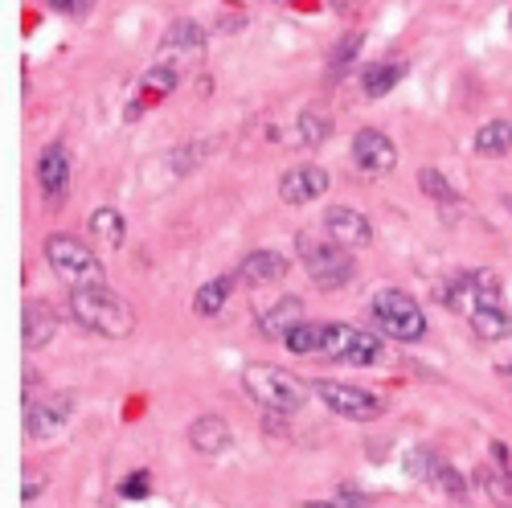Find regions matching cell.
<instances>
[{
  "instance_id": "obj_28",
  "label": "cell",
  "mask_w": 512,
  "mask_h": 508,
  "mask_svg": "<svg viewBox=\"0 0 512 508\" xmlns=\"http://www.w3.org/2000/svg\"><path fill=\"white\" fill-rule=\"evenodd\" d=\"M361 41H365L361 33H349V37L332 50V74H345V70L353 66V58H357V50H361Z\"/></svg>"
},
{
  "instance_id": "obj_23",
  "label": "cell",
  "mask_w": 512,
  "mask_h": 508,
  "mask_svg": "<svg viewBox=\"0 0 512 508\" xmlns=\"http://www.w3.org/2000/svg\"><path fill=\"white\" fill-rule=\"evenodd\" d=\"M87 230H91V238H99L107 250H119L123 238H127V222H123V214H119L115 205H99V209H91Z\"/></svg>"
},
{
  "instance_id": "obj_19",
  "label": "cell",
  "mask_w": 512,
  "mask_h": 508,
  "mask_svg": "<svg viewBox=\"0 0 512 508\" xmlns=\"http://www.w3.org/2000/svg\"><path fill=\"white\" fill-rule=\"evenodd\" d=\"M467 324H472V332L480 336V341H508L512 336V312L504 308V300H488L480 308H472V316H467Z\"/></svg>"
},
{
  "instance_id": "obj_33",
  "label": "cell",
  "mask_w": 512,
  "mask_h": 508,
  "mask_svg": "<svg viewBox=\"0 0 512 508\" xmlns=\"http://www.w3.org/2000/svg\"><path fill=\"white\" fill-rule=\"evenodd\" d=\"M304 508H349V504H340V500H308Z\"/></svg>"
},
{
  "instance_id": "obj_32",
  "label": "cell",
  "mask_w": 512,
  "mask_h": 508,
  "mask_svg": "<svg viewBox=\"0 0 512 508\" xmlns=\"http://www.w3.org/2000/svg\"><path fill=\"white\" fill-rule=\"evenodd\" d=\"M488 459H492V463H500V468H512L508 443H500V439H492V443H488Z\"/></svg>"
},
{
  "instance_id": "obj_10",
  "label": "cell",
  "mask_w": 512,
  "mask_h": 508,
  "mask_svg": "<svg viewBox=\"0 0 512 508\" xmlns=\"http://www.w3.org/2000/svg\"><path fill=\"white\" fill-rule=\"evenodd\" d=\"M353 164L369 177H381V173H394L398 168V148L386 132H377V127H361L353 136Z\"/></svg>"
},
{
  "instance_id": "obj_16",
  "label": "cell",
  "mask_w": 512,
  "mask_h": 508,
  "mask_svg": "<svg viewBox=\"0 0 512 508\" xmlns=\"http://www.w3.org/2000/svg\"><path fill=\"white\" fill-rule=\"evenodd\" d=\"M185 439H189V447L197 455H226L234 447V431H230V422L222 414H197L189 422Z\"/></svg>"
},
{
  "instance_id": "obj_3",
  "label": "cell",
  "mask_w": 512,
  "mask_h": 508,
  "mask_svg": "<svg viewBox=\"0 0 512 508\" xmlns=\"http://www.w3.org/2000/svg\"><path fill=\"white\" fill-rule=\"evenodd\" d=\"M242 390L250 394V402H259L267 414H279V418H291L308 406V381L295 377L291 369L283 365H271V361H250L242 365Z\"/></svg>"
},
{
  "instance_id": "obj_24",
  "label": "cell",
  "mask_w": 512,
  "mask_h": 508,
  "mask_svg": "<svg viewBox=\"0 0 512 508\" xmlns=\"http://www.w3.org/2000/svg\"><path fill=\"white\" fill-rule=\"evenodd\" d=\"M476 484L488 492L492 504L500 508H512V468H500V463H484V468H476Z\"/></svg>"
},
{
  "instance_id": "obj_18",
  "label": "cell",
  "mask_w": 512,
  "mask_h": 508,
  "mask_svg": "<svg viewBox=\"0 0 512 508\" xmlns=\"http://www.w3.org/2000/svg\"><path fill=\"white\" fill-rule=\"evenodd\" d=\"M304 320H308V308H304L300 295H283L275 308H267V312L259 316V332L267 336V341H283V336H287L295 324H304Z\"/></svg>"
},
{
  "instance_id": "obj_27",
  "label": "cell",
  "mask_w": 512,
  "mask_h": 508,
  "mask_svg": "<svg viewBox=\"0 0 512 508\" xmlns=\"http://www.w3.org/2000/svg\"><path fill=\"white\" fill-rule=\"evenodd\" d=\"M332 132V123L320 115V111H304L300 119H295V140H300L304 148H320Z\"/></svg>"
},
{
  "instance_id": "obj_2",
  "label": "cell",
  "mask_w": 512,
  "mask_h": 508,
  "mask_svg": "<svg viewBox=\"0 0 512 508\" xmlns=\"http://www.w3.org/2000/svg\"><path fill=\"white\" fill-rule=\"evenodd\" d=\"M70 316L87 332L107 336V341H127L136 332V308L119 291H111V283L70 291Z\"/></svg>"
},
{
  "instance_id": "obj_11",
  "label": "cell",
  "mask_w": 512,
  "mask_h": 508,
  "mask_svg": "<svg viewBox=\"0 0 512 508\" xmlns=\"http://www.w3.org/2000/svg\"><path fill=\"white\" fill-rule=\"evenodd\" d=\"M74 414V398L70 394H54V398H33L25 402V439H50L54 431L66 427V418Z\"/></svg>"
},
{
  "instance_id": "obj_6",
  "label": "cell",
  "mask_w": 512,
  "mask_h": 508,
  "mask_svg": "<svg viewBox=\"0 0 512 508\" xmlns=\"http://www.w3.org/2000/svg\"><path fill=\"white\" fill-rule=\"evenodd\" d=\"M295 250H300L304 271H308V279H312L320 291H340V287H349L353 275H357V263H353L349 246H340V242H332V238L300 234V238H295Z\"/></svg>"
},
{
  "instance_id": "obj_17",
  "label": "cell",
  "mask_w": 512,
  "mask_h": 508,
  "mask_svg": "<svg viewBox=\"0 0 512 508\" xmlns=\"http://www.w3.org/2000/svg\"><path fill=\"white\" fill-rule=\"evenodd\" d=\"M54 332H58V316H54L50 304L29 300L21 308V345H25V353H41L54 341Z\"/></svg>"
},
{
  "instance_id": "obj_9",
  "label": "cell",
  "mask_w": 512,
  "mask_h": 508,
  "mask_svg": "<svg viewBox=\"0 0 512 508\" xmlns=\"http://www.w3.org/2000/svg\"><path fill=\"white\" fill-rule=\"evenodd\" d=\"M70 185H74V164H70V152L62 140L46 144L37 156V189H41V201L50 209H62L66 197H70Z\"/></svg>"
},
{
  "instance_id": "obj_1",
  "label": "cell",
  "mask_w": 512,
  "mask_h": 508,
  "mask_svg": "<svg viewBox=\"0 0 512 508\" xmlns=\"http://www.w3.org/2000/svg\"><path fill=\"white\" fill-rule=\"evenodd\" d=\"M287 353L295 357H324L336 365H353V369H369L386 357V341L381 332L357 328V324H320V320H304L283 336Z\"/></svg>"
},
{
  "instance_id": "obj_22",
  "label": "cell",
  "mask_w": 512,
  "mask_h": 508,
  "mask_svg": "<svg viewBox=\"0 0 512 508\" xmlns=\"http://www.w3.org/2000/svg\"><path fill=\"white\" fill-rule=\"evenodd\" d=\"M234 283H238V275H218V279H209V283L193 295V312H197L201 320H218L222 308H226V300H230V291H234Z\"/></svg>"
},
{
  "instance_id": "obj_7",
  "label": "cell",
  "mask_w": 512,
  "mask_h": 508,
  "mask_svg": "<svg viewBox=\"0 0 512 508\" xmlns=\"http://www.w3.org/2000/svg\"><path fill=\"white\" fill-rule=\"evenodd\" d=\"M406 476H410V480H422V484H435V488L447 492L451 500H467V492H472L467 476L455 472L435 447H414V451L406 455Z\"/></svg>"
},
{
  "instance_id": "obj_30",
  "label": "cell",
  "mask_w": 512,
  "mask_h": 508,
  "mask_svg": "<svg viewBox=\"0 0 512 508\" xmlns=\"http://www.w3.org/2000/svg\"><path fill=\"white\" fill-rule=\"evenodd\" d=\"M46 5H50L54 13H62V17H87L95 0H46Z\"/></svg>"
},
{
  "instance_id": "obj_31",
  "label": "cell",
  "mask_w": 512,
  "mask_h": 508,
  "mask_svg": "<svg viewBox=\"0 0 512 508\" xmlns=\"http://www.w3.org/2000/svg\"><path fill=\"white\" fill-rule=\"evenodd\" d=\"M41 492H46V476H37L33 468H25V488H21V500H25V508L41 496Z\"/></svg>"
},
{
  "instance_id": "obj_34",
  "label": "cell",
  "mask_w": 512,
  "mask_h": 508,
  "mask_svg": "<svg viewBox=\"0 0 512 508\" xmlns=\"http://www.w3.org/2000/svg\"><path fill=\"white\" fill-rule=\"evenodd\" d=\"M144 115V103L136 99V103H127V119H140Z\"/></svg>"
},
{
  "instance_id": "obj_26",
  "label": "cell",
  "mask_w": 512,
  "mask_h": 508,
  "mask_svg": "<svg viewBox=\"0 0 512 508\" xmlns=\"http://www.w3.org/2000/svg\"><path fill=\"white\" fill-rule=\"evenodd\" d=\"M418 189H422V197H431V201H439V205H455L459 201V193L451 189V181L439 173V168H418Z\"/></svg>"
},
{
  "instance_id": "obj_35",
  "label": "cell",
  "mask_w": 512,
  "mask_h": 508,
  "mask_svg": "<svg viewBox=\"0 0 512 508\" xmlns=\"http://www.w3.org/2000/svg\"><path fill=\"white\" fill-rule=\"evenodd\" d=\"M500 373H504V377H512V361H508V365H500Z\"/></svg>"
},
{
  "instance_id": "obj_14",
  "label": "cell",
  "mask_w": 512,
  "mask_h": 508,
  "mask_svg": "<svg viewBox=\"0 0 512 508\" xmlns=\"http://www.w3.org/2000/svg\"><path fill=\"white\" fill-rule=\"evenodd\" d=\"M324 238L357 250V246L373 242V222H369V214H361V209H353V205H332L324 214Z\"/></svg>"
},
{
  "instance_id": "obj_8",
  "label": "cell",
  "mask_w": 512,
  "mask_h": 508,
  "mask_svg": "<svg viewBox=\"0 0 512 508\" xmlns=\"http://www.w3.org/2000/svg\"><path fill=\"white\" fill-rule=\"evenodd\" d=\"M316 398L336 414V418H349V422H369L381 414V398L361 390V386H345V381H332V377H320L312 381Z\"/></svg>"
},
{
  "instance_id": "obj_13",
  "label": "cell",
  "mask_w": 512,
  "mask_h": 508,
  "mask_svg": "<svg viewBox=\"0 0 512 508\" xmlns=\"http://www.w3.org/2000/svg\"><path fill=\"white\" fill-rule=\"evenodd\" d=\"M328 185L332 181L320 164H295L279 177V197H283V205H312L328 193Z\"/></svg>"
},
{
  "instance_id": "obj_5",
  "label": "cell",
  "mask_w": 512,
  "mask_h": 508,
  "mask_svg": "<svg viewBox=\"0 0 512 508\" xmlns=\"http://www.w3.org/2000/svg\"><path fill=\"white\" fill-rule=\"evenodd\" d=\"M41 250H46V263L58 275V283H66L70 291L107 283V267H103V259L95 254L91 242H82L74 234H50Z\"/></svg>"
},
{
  "instance_id": "obj_12",
  "label": "cell",
  "mask_w": 512,
  "mask_h": 508,
  "mask_svg": "<svg viewBox=\"0 0 512 508\" xmlns=\"http://www.w3.org/2000/svg\"><path fill=\"white\" fill-rule=\"evenodd\" d=\"M205 46H209L205 25L181 17V21H173V25L164 29L160 54H164V62H173V66H177V62H197V58H205Z\"/></svg>"
},
{
  "instance_id": "obj_20",
  "label": "cell",
  "mask_w": 512,
  "mask_h": 508,
  "mask_svg": "<svg viewBox=\"0 0 512 508\" xmlns=\"http://www.w3.org/2000/svg\"><path fill=\"white\" fill-rule=\"evenodd\" d=\"M406 62L402 58H386V62H369L365 66V74H361V87H365V95L369 99H386L398 82L406 78Z\"/></svg>"
},
{
  "instance_id": "obj_15",
  "label": "cell",
  "mask_w": 512,
  "mask_h": 508,
  "mask_svg": "<svg viewBox=\"0 0 512 508\" xmlns=\"http://www.w3.org/2000/svg\"><path fill=\"white\" fill-rule=\"evenodd\" d=\"M287 271H291L287 254H279V250H271V246H259V250H250L246 259L238 263L234 275H238V283H246V287H271V283H283Z\"/></svg>"
},
{
  "instance_id": "obj_21",
  "label": "cell",
  "mask_w": 512,
  "mask_h": 508,
  "mask_svg": "<svg viewBox=\"0 0 512 508\" xmlns=\"http://www.w3.org/2000/svg\"><path fill=\"white\" fill-rule=\"evenodd\" d=\"M472 148H476V156H484V160L508 156V152H512V123H508V119H488V123H480L476 136H472Z\"/></svg>"
},
{
  "instance_id": "obj_25",
  "label": "cell",
  "mask_w": 512,
  "mask_h": 508,
  "mask_svg": "<svg viewBox=\"0 0 512 508\" xmlns=\"http://www.w3.org/2000/svg\"><path fill=\"white\" fill-rule=\"evenodd\" d=\"M177 82H181V70H177L173 62H156V66L144 70L140 91H144L148 99H168V95L177 91Z\"/></svg>"
},
{
  "instance_id": "obj_29",
  "label": "cell",
  "mask_w": 512,
  "mask_h": 508,
  "mask_svg": "<svg viewBox=\"0 0 512 508\" xmlns=\"http://www.w3.org/2000/svg\"><path fill=\"white\" fill-rule=\"evenodd\" d=\"M148 492H152V472H127L123 484H119L123 500H144Z\"/></svg>"
},
{
  "instance_id": "obj_4",
  "label": "cell",
  "mask_w": 512,
  "mask_h": 508,
  "mask_svg": "<svg viewBox=\"0 0 512 508\" xmlns=\"http://www.w3.org/2000/svg\"><path fill=\"white\" fill-rule=\"evenodd\" d=\"M369 320H373V332L390 336V341H402V345H414V341H422V336L431 332L422 304L414 300L410 291H402V287H381V291H373Z\"/></svg>"
}]
</instances>
